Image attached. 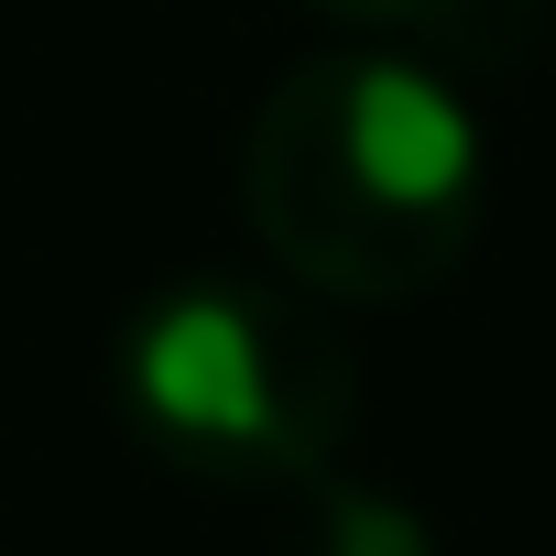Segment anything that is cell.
Here are the masks:
<instances>
[{
  "label": "cell",
  "mask_w": 556,
  "mask_h": 556,
  "mask_svg": "<svg viewBox=\"0 0 556 556\" xmlns=\"http://www.w3.org/2000/svg\"><path fill=\"white\" fill-rule=\"evenodd\" d=\"M491 197V142L458 77L328 45L262 88L240 131V229L317 306H426L458 285Z\"/></svg>",
  "instance_id": "cell-1"
},
{
  "label": "cell",
  "mask_w": 556,
  "mask_h": 556,
  "mask_svg": "<svg viewBox=\"0 0 556 556\" xmlns=\"http://www.w3.org/2000/svg\"><path fill=\"white\" fill-rule=\"evenodd\" d=\"M110 404L175 480L295 491L339 469L361 426V361L285 273H186L142 295L110 350Z\"/></svg>",
  "instance_id": "cell-2"
},
{
  "label": "cell",
  "mask_w": 556,
  "mask_h": 556,
  "mask_svg": "<svg viewBox=\"0 0 556 556\" xmlns=\"http://www.w3.org/2000/svg\"><path fill=\"white\" fill-rule=\"evenodd\" d=\"M306 12L339 45H371V55H404L437 77H513V66H534L556 0H306Z\"/></svg>",
  "instance_id": "cell-3"
},
{
  "label": "cell",
  "mask_w": 556,
  "mask_h": 556,
  "mask_svg": "<svg viewBox=\"0 0 556 556\" xmlns=\"http://www.w3.org/2000/svg\"><path fill=\"white\" fill-rule=\"evenodd\" d=\"M295 523H285V556H437L426 513L382 480H350V469H317L285 491Z\"/></svg>",
  "instance_id": "cell-4"
}]
</instances>
